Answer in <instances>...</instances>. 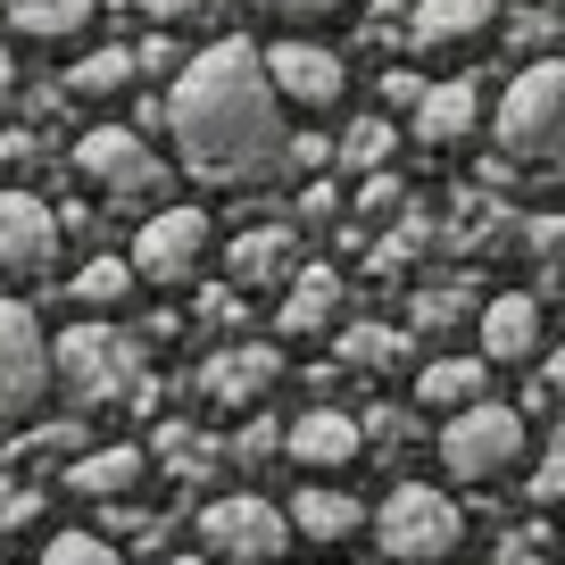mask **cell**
I'll list each match as a JSON object with an SVG mask.
<instances>
[{
	"label": "cell",
	"instance_id": "cell-1",
	"mask_svg": "<svg viewBox=\"0 0 565 565\" xmlns=\"http://www.w3.org/2000/svg\"><path fill=\"white\" fill-rule=\"evenodd\" d=\"M291 108L266 84V51L249 42H209L167 92V134H175L183 167L209 183H266L291 159Z\"/></svg>",
	"mask_w": 565,
	"mask_h": 565
},
{
	"label": "cell",
	"instance_id": "cell-2",
	"mask_svg": "<svg viewBox=\"0 0 565 565\" xmlns=\"http://www.w3.org/2000/svg\"><path fill=\"white\" fill-rule=\"evenodd\" d=\"M499 150L515 167L565 175V58H532L508 92H499Z\"/></svg>",
	"mask_w": 565,
	"mask_h": 565
},
{
	"label": "cell",
	"instance_id": "cell-3",
	"mask_svg": "<svg viewBox=\"0 0 565 565\" xmlns=\"http://www.w3.org/2000/svg\"><path fill=\"white\" fill-rule=\"evenodd\" d=\"M374 541H383L391 565H458V541H466V515L449 491L433 482H399L374 515Z\"/></svg>",
	"mask_w": 565,
	"mask_h": 565
},
{
	"label": "cell",
	"instance_id": "cell-4",
	"mask_svg": "<svg viewBox=\"0 0 565 565\" xmlns=\"http://www.w3.org/2000/svg\"><path fill=\"white\" fill-rule=\"evenodd\" d=\"M524 449H532L524 416H515V407H499V399H482V407H466V416L441 424V466H449V482H466V491L508 482Z\"/></svg>",
	"mask_w": 565,
	"mask_h": 565
},
{
	"label": "cell",
	"instance_id": "cell-5",
	"mask_svg": "<svg viewBox=\"0 0 565 565\" xmlns=\"http://www.w3.org/2000/svg\"><path fill=\"white\" fill-rule=\"evenodd\" d=\"M51 374L75 391L84 407H117L141 391V350L117 333V324H67L51 350Z\"/></svg>",
	"mask_w": 565,
	"mask_h": 565
},
{
	"label": "cell",
	"instance_id": "cell-6",
	"mask_svg": "<svg viewBox=\"0 0 565 565\" xmlns=\"http://www.w3.org/2000/svg\"><path fill=\"white\" fill-rule=\"evenodd\" d=\"M75 175H84L100 200H117V209H150V200L167 192V159L134 134V125H92V134L75 141Z\"/></svg>",
	"mask_w": 565,
	"mask_h": 565
},
{
	"label": "cell",
	"instance_id": "cell-7",
	"mask_svg": "<svg viewBox=\"0 0 565 565\" xmlns=\"http://www.w3.org/2000/svg\"><path fill=\"white\" fill-rule=\"evenodd\" d=\"M282 548H291V515L275 499L233 491L200 508V557L209 565H282Z\"/></svg>",
	"mask_w": 565,
	"mask_h": 565
},
{
	"label": "cell",
	"instance_id": "cell-8",
	"mask_svg": "<svg viewBox=\"0 0 565 565\" xmlns=\"http://www.w3.org/2000/svg\"><path fill=\"white\" fill-rule=\"evenodd\" d=\"M209 249H216V225L200 209H150L141 216V233H134V275L150 282V291H183V282H200V266H209Z\"/></svg>",
	"mask_w": 565,
	"mask_h": 565
},
{
	"label": "cell",
	"instance_id": "cell-9",
	"mask_svg": "<svg viewBox=\"0 0 565 565\" xmlns=\"http://www.w3.org/2000/svg\"><path fill=\"white\" fill-rule=\"evenodd\" d=\"M42 399H51V341H42L34 308L0 300V424L42 416Z\"/></svg>",
	"mask_w": 565,
	"mask_h": 565
},
{
	"label": "cell",
	"instance_id": "cell-10",
	"mask_svg": "<svg viewBox=\"0 0 565 565\" xmlns=\"http://www.w3.org/2000/svg\"><path fill=\"white\" fill-rule=\"evenodd\" d=\"M266 84H275L282 108H308V117H324V108H341V92H350V67H341V51H324V42L291 34L266 51Z\"/></svg>",
	"mask_w": 565,
	"mask_h": 565
},
{
	"label": "cell",
	"instance_id": "cell-11",
	"mask_svg": "<svg viewBox=\"0 0 565 565\" xmlns=\"http://www.w3.org/2000/svg\"><path fill=\"white\" fill-rule=\"evenodd\" d=\"M499 0H416L407 9V51L416 58H466L475 42H491Z\"/></svg>",
	"mask_w": 565,
	"mask_h": 565
},
{
	"label": "cell",
	"instance_id": "cell-12",
	"mask_svg": "<svg viewBox=\"0 0 565 565\" xmlns=\"http://www.w3.org/2000/svg\"><path fill=\"white\" fill-rule=\"evenodd\" d=\"M51 258H58V216L42 209L34 192H0V275H51Z\"/></svg>",
	"mask_w": 565,
	"mask_h": 565
},
{
	"label": "cell",
	"instance_id": "cell-13",
	"mask_svg": "<svg viewBox=\"0 0 565 565\" xmlns=\"http://www.w3.org/2000/svg\"><path fill=\"white\" fill-rule=\"evenodd\" d=\"M358 449H366V433H358L341 407H308V416L282 424V458L300 466L308 482H317V475H341V466H358Z\"/></svg>",
	"mask_w": 565,
	"mask_h": 565
},
{
	"label": "cell",
	"instance_id": "cell-14",
	"mask_svg": "<svg viewBox=\"0 0 565 565\" xmlns=\"http://www.w3.org/2000/svg\"><path fill=\"white\" fill-rule=\"evenodd\" d=\"M282 383V350L275 341H242V350H216L200 366V391L216 407H266V391Z\"/></svg>",
	"mask_w": 565,
	"mask_h": 565
},
{
	"label": "cell",
	"instance_id": "cell-15",
	"mask_svg": "<svg viewBox=\"0 0 565 565\" xmlns=\"http://www.w3.org/2000/svg\"><path fill=\"white\" fill-rule=\"evenodd\" d=\"M225 275H233V291H291V275H300V242H291L282 225H249V233H233Z\"/></svg>",
	"mask_w": 565,
	"mask_h": 565
},
{
	"label": "cell",
	"instance_id": "cell-16",
	"mask_svg": "<svg viewBox=\"0 0 565 565\" xmlns=\"http://www.w3.org/2000/svg\"><path fill=\"white\" fill-rule=\"evenodd\" d=\"M475 125H482V92L466 84V75H449V84H424V100L407 108V134H416L424 150H458Z\"/></svg>",
	"mask_w": 565,
	"mask_h": 565
},
{
	"label": "cell",
	"instance_id": "cell-17",
	"mask_svg": "<svg viewBox=\"0 0 565 565\" xmlns=\"http://www.w3.org/2000/svg\"><path fill=\"white\" fill-rule=\"evenodd\" d=\"M282 515H291V532H300V541H317V548H341V541H358V524H374V515L358 508L341 482H300Z\"/></svg>",
	"mask_w": 565,
	"mask_h": 565
},
{
	"label": "cell",
	"instance_id": "cell-18",
	"mask_svg": "<svg viewBox=\"0 0 565 565\" xmlns=\"http://www.w3.org/2000/svg\"><path fill=\"white\" fill-rule=\"evenodd\" d=\"M482 358L491 366H532L541 358V300L532 291H499L482 308Z\"/></svg>",
	"mask_w": 565,
	"mask_h": 565
},
{
	"label": "cell",
	"instance_id": "cell-19",
	"mask_svg": "<svg viewBox=\"0 0 565 565\" xmlns=\"http://www.w3.org/2000/svg\"><path fill=\"white\" fill-rule=\"evenodd\" d=\"M282 341H317V333H341V275L333 266H300L291 291H282Z\"/></svg>",
	"mask_w": 565,
	"mask_h": 565
},
{
	"label": "cell",
	"instance_id": "cell-20",
	"mask_svg": "<svg viewBox=\"0 0 565 565\" xmlns=\"http://www.w3.org/2000/svg\"><path fill=\"white\" fill-rule=\"evenodd\" d=\"M141 482H150V458H141L134 441H108V449H84V458L67 466V491H75V499H134Z\"/></svg>",
	"mask_w": 565,
	"mask_h": 565
},
{
	"label": "cell",
	"instance_id": "cell-21",
	"mask_svg": "<svg viewBox=\"0 0 565 565\" xmlns=\"http://www.w3.org/2000/svg\"><path fill=\"white\" fill-rule=\"evenodd\" d=\"M482 358H433V366L416 374V407H433V416H466V407H482Z\"/></svg>",
	"mask_w": 565,
	"mask_h": 565
},
{
	"label": "cell",
	"instance_id": "cell-22",
	"mask_svg": "<svg viewBox=\"0 0 565 565\" xmlns=\"http://www.w3.org/2000/svg\"><path fill=\"white\" fill-rule=\"evenodd\" d=\"M9 9V34L25 42H75L92 25V0H0Z\"/></svg>",
	"mask_w": 565,
	"mask_h": 565
},
{
	"label": "cell",
	"instance_id": "cell-23",
	"mask_svg": "<svg viewBox=\"0 0 565 565\" xmlns=\"http://www.w3.org/2000/svg\"><path fill=\"white\" fill-rule=\"evenodd\" d=\"M134 75H141L134 51H92V58L67 67V92L75 100H117V92H134Z\"/></svg>",
	"mask_w": 565,
	"mask_h": 565
},
{
	"label": "cell",
	"instance_id": "cell-24",
	"mask_svg": "<svg viewBox=\"0 0 565 565\" xmlns=\"http://www.w3.org/2000/svg\"><path fill=\"white\" fill-rule=\"evenodd\" d=\"M134 258H92L84 275H75V308H125L134 300Z\"/></svg>",
	"mask_w": 565,
	"mask_h": 565
},
{
	"label": "cell",
	"instance_id": "cell-25",
	"mask_svg": "<svg viewBox=\"0 0 565 565\" xmlns=\"http://www.w3.org/2000/svg\"><path fill=\"white\" fill-rule=\"evenodd\" d=\"M391 150H399V125H383V117H358L350 134H341V159H350L358 175H383Z\"/></svg>",
	"mask_w": 565,
	"mask_h": 565
},
{
	"label": "cell",
	"instance_id": "cell-26",
	"mask_svg": "<svg viewBox=\"0 0 565 565\" xmlns=\"http://www.w3.org/2000/svg\"><path fill=\"white\" fill-rule=\"evenodd\" d=\"M532 499L565 515V424H557V433L541 441V458H532Z\"/></svg>",
	"mask_w": 565,
	"mask_h": 565
},
{
	"label": "cell",
	"instance_id": "cell-27",
	"mask_svg": "<svg viewBox=\"0 0 565 565\" xmlns=\"http://www.w3.org/2000/svg\"><path fill=\"white\" fill-rule=\"evenodd\" d=\"M341 358H350V366H391V358H399V333H383V324H341Z\"/></svg>",
	"mask_w": 565,
	"mask_h": 565
},
{
	"label": "cell",
	"instance_id": "cell-28",
	"mask_svg": "<svg viewBox=\"0 0 565 565\" xmlns=\"http://www.w3.org/2000/svg\"><path fill=\"white\" fill-rule=\"evenodd\" d=\"M42 565H134V557H117V548L92 541V532H58V541L42 548Z\"/></svg>",
	"mask_w": 565,
	"mask_h": 565
},
{
	"label": "cell",
	"instance_id": "cell-29",
	"mask_svg": "<svg viewBox=\"0 0 565 565\" xmlns=\"http://www.w3.org/2000/svg\"><path fill=\"white\" fill-rule=\"evenodd\" d=\"M258 18H275V25H324V18H341V9H358V0H249Z\"/></svg>",
	"mask_w": 565,
	"mask_h": 565
},
{
	"label": "cell",
	"instance_id": "cell-30",
	"mask_svg": "<svg viewBox=\"0 0 565 565\" xmlns=\"http://www.w3.org/2000/svg\"><path fill=\"white\" fill-rule=\"evenodd\" d=\"M200 9H209V0H141V18H150V25H192Z\"/></svg>",
	"mask_w": 565,
	"mask_h": 565
},
{
	"label": "cell",
	"instance_id": "cell-31",
	"mask_svg": "<svg viewBox=\"0 0 565 565\" xmlns=\"http://www.w3.org/2000/svg\"><path fill=\"white\" fill-rule=\"evenodd\" d=\"M541 391H548V399H557V407H565V341H557V350H548V358H541Z\"/></svg>",
	"mask_w": 565,
	"mask_h": 565
},
{
	"label": "cell",
	"instance_id": "cell-32",
	"mask_svg": "<svg viewBox=\"0 0 565 565\" xmlns=\"http://www.w3.org/2000/svg\"><path fill=\"white\" fill-rule=\"evenodd\" d=\"M383 100H391V108H416L424 84H416V75H383Z\"/></svg>",
	"mask_w": 565,
	"mask_h": 565
},
{
	"label": "cell",
	"instance_id": "cell-33",
	"mask_svg": "<svg viewBox=\"0 0 565 565\" xmlns=\"http://www.w3.org/2000/svg\"><path fill=\"white\" fill-rule=\"evenodd\" d=\"M175 565H209V557H175Z\"/></svg>",
	"mask_w": 565,
	"mask_h": 565
}]
</instances>
